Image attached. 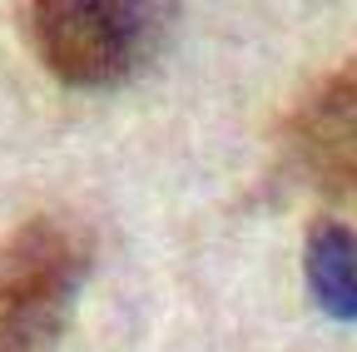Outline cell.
Returning a JSON list of instances; mask_svg holds the SVG:
<instances>
[{
	"label": "cell",
	"instance_id": "cell-4",
	"mask_svg": "<svg viewBox=\"0 0 357 352\" xmlns=\"http://www.w3.org/2000/svg\"><path fill=\"white\" fill-rule=\"evenodd\" d=\"M303 273L323 313L357 318V229L342 218H312L303 243Z\"/></svg>",
	"mask_w": 357,
	"mask_h": 352
},
{
	"label": "cell",
	"instance_id": "cell-2",
	"mask_svg": "<svg viewBox=\"0 0 357 352\" xmlns=\"http://www.w3.org/2000/svg\"><path fill=\"white\" fill-rule=\"evenodd\" d=\"M89 278V234L35 213L0 238V352H45Z\"/></svg>",
	"mask_w": 357,
	"mask_h": 352
},
{
	"label": "cell",
	"instance_id": "cell-3",
	"mask_svg": "<svg viewBox=\"0 0 357 352\" xmlns=\"http://www.w3.org/2000/svg\"><path fill=\"white\" fill-rule=\"evenodd\" d=\"M293 159L323 194L357 213V50L298 105Z\"/></svg>",
	"mask_w": 357,
	"mask_h": 352
},
{
	"label": "cell",
	"instance_id": "cell-1",
	"mask_svg": "<svg viewBox=\"0 0 357 352\" xmlns=\"http://www.w3.org/2000/svg\"><path fill=\"white\" fill-rule=\"evenodd\" d=\"M20 25L50 79L105 90L149 60L159 40V0H25Z\"/></svg>",
	"mask_w": 357,
	"mask_h": 352
}]
</instances>
